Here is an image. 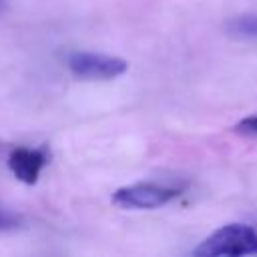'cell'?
Returning a JSON list of instances; mask_svg holds the SVG:
<instances>
[{
  "label": "cell",
  "instance_id": "3",
  "mask_svg": "<svg viewBox=\"0 0 257 257\" xmlns=\"http://www.w3.org/2000/svg\"><path fill=\"white\" fill-rule=\"evenodd\" d=\"M179 197L177 187L159 183H135L112 193V205L120 209H159Z\"/></svg>",
  "mask_w": 257,
  "mask_h": 257
},
{
  "label": "cell",
  "instance_id": "6",
  "mask_svg": "<svg viewBox=\"0 0 257 257\" xmlns=\"http://www.w3.org/2000/svg\"><path fill=\"white\" fill-rule=\"evenodd\" d=\"M20 223H22V219H20L16 213H12V211L0 207V233L14 231V229L20 227Z\"/></svg>",
  "mask_w": 257,
  "mask_h": 257
},
{
  "label": "cell",
  "instance_id": "1",
  "mask_svg": "<svg viewBox=\"0 0 257 257\" xmlns=\"http://www.w3.org/2000/svg\"><path fill=\"white\" fill-rule=\"evenodd\" d=\"M197 257L257 255V231L245 223H229L213 231L193 251Z\"/></svg>",
  "mask_w": 257,
  "mask_h": 257
},
{
  "label": "cell",
  "instance_id": "2",
  "mask_svg": "<svg viewBox=\"0 0 257 257\" xmlns=\"http://www.w3.org/2000/svg\"><path fill=\"white\" fill-rule=\"evenodd\" d=\"M68 70L82 80H110L128 70V62L118 56L100 52H70L66 56Z\"/></svg>",
  "mask_w": 257,
  "mask_h": 257
},
{
  "label": "cell",
  "instance_id": "7",
  "mask_svg": "<svg viewBox=\"0 0 257 257\" xmlns=\"http://www.w3.org/2000/svg\"><path fill=\"white\" fill-rule=\"evenodd\" d=\"M235 131H237V133H243V135H253V137H257V114H255V116L241 118V120L235 124Z\"/></svg>",
  "mask_w": 257,
  "mask_h": 257
},
{
  "label": "cell",
  "instance_id": "5",
  "mask_svg": "<svg viewBox=\"0 0 257 257\" xmlns=\"http://www.w3.org/2000/svg\"><path fill=\"white\" fill-rule=\"evenodd\" d=\"M225 30L243 40H257V14H241L231 20H227Z\"/></svg>",
  "mask_w": 257,
  "mask_h": 257
},
{
  "label": "cell",
  "instance_id": "8",
  "mask_svg": "<svg viewBox=\"0 0 257 257\" xmlns=\"http://www.w3.org/2000/svg\"><path fill=\"white\" fill-rule=\"evenodd\" d=\"M4 4H6V2H4V0H0V12L4 10Z\"/></svg>",
  "mask_w": 257,
  "mask_h": 257
},
{
  "label": "cell",
  "instance_id": "4",
  "mask_svg": "<svg viewBox=\"0 0 257 257\" xmlns=\"http://www.w3.org/2000/svg\"><path fill=\"white\" fill-rule=\"evenodd\" d=\"M46 165H48V151L44 147L40 149L18 147L8 155V169L18 181L26 185H34Z\"/></svg>",
  "mask_w": 257,
  "mask_h": 257
}]
</instances>
